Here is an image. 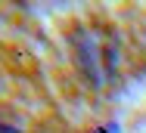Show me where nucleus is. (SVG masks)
I'll return each mask as SVG.
<instances>
[{"mask_svg":"<svg viewBox=\"0 0 146 133\" xmlns=\"http://www.w3.org/2000/svg\"><path fill=\"white\" fill-rule=\"evenodd\" d=\"M75 62L93 87L112 84L118 71V47L106 28H81L75 34Z\"/></svg>","mask_w":146,"mask_h":133,"instance_id":"f257e3e1","label":"nucleus"},{"mask_svg":"<svg viewBox=\"0 0 146 133\" xmlns=\"http://www.w3.org/2000/svg\"><path fill=\"white\" fill-rule=\"evenodd\" d=\"M0 133H22V130H16V127H9V124H0Z\"/></svg>","mask_w":146,"mask_h":133,"instance_id":"f03ea898","label":"nucleus"}]
</instances>
